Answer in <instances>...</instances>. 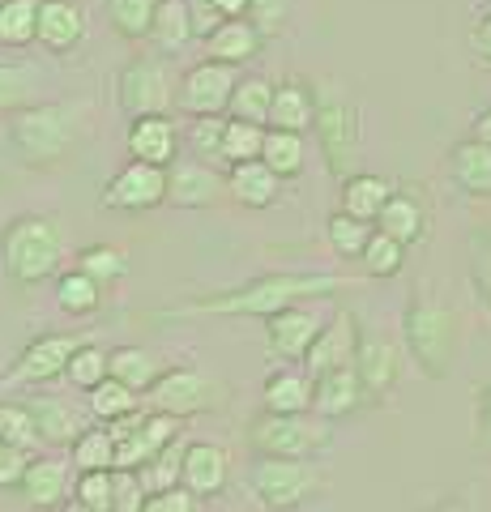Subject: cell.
<instances>
[{
    "mask_svg": "<svg viewBox=\"0 0 491 512\" xmlns=\"http://www.w3.org/2000/svg\"><path fill=\"white\" fill-rule=\"evenodd\" d=\"M342 278L334 274H274V278H261L244 286V291H231V295H214V299H201V303H188V308H176L171 316H274L291 303L308 299V295H325V291H338Z\"/></svg>",
    "mask_w": 491,
    "mask_h": 512,
    "instance_id": "1",
    "label": "cell"
},
{
    "mask_svg": "<svg viewBox=\"0 0 491 512\" xmlns=\"http://www.w3.org/2000/svg\"><path fill=\"white\" fill-rule=\"evenodd\" d=\"M60 256H65V231H60L56 218L26 214L0 231V261H5V274L18 286L52 278L60 269Z\"/></svg>",
    "mask_w": 491,
    "mask_h": 512,
    "instance_id": "2",
    "label": "cell"
},
{
    "mask_svg": "<svg viewBox=\"0 0 491 512\" xmlns=\"http://www.w3.org/2000/svg\"><path fill=\"white\" fill-rule=\"evenodd\" d=\"M402 338H406L410 359L419 363V372L427 380H445L453 372L457 342H462V329H457L453 308L415 295L406 303V316H402Z\"/></svg>",
    "mask_w": 491,
    "mask_h": 512,
    "instance_id": "3",
    "label": "cell"
},
{
    "mask_svg": "<svg viewBox=\"0 0 491 512\" xmlns=\"http://www.w3.org/2000/svg\"><path fill=\"white\" fill-rule=\"evenodd\" d=\"M248 483L265 508L287 512L321 491V470L312 466V457H261L257 466H252Z\"/></svg>",
    "mask_w": 491,
    "mask_h": 512,
    "instance_id": "4",
    "label": "cell"
},
{
    "mask_svg": "<svg viewBox=\"0 0 491 512\" xmlns=\"http://www.w3.org/2000/svg\"><path fill=\"white\" fill-rule=\"evenodd\" d=\"M77 141V111L73 107H26L13 120V146H18L30 163H52V158H65Z\"/></svg>",
    "mask_w": 491,
    "mask_h": 512,
    "instance_id": "5",
    "label": "cell"
},
{
    "mask_svg": "<svg viewBox=\"0 0 491 512\" xmlns=\"http://www.w3.org/2000/svg\"><path fill=\"white\" fill-rule=\"evenodd\" d=\"M316 137H321V150L329 158V171H342L359 150V111L346 99L338 86H321L316 90Z\"/></svg>",
    "mask_w": 491,
    "mask_h": 512,
    "instance_id": "6",
    "label": "cell"
},
{
    "mask_svg": "<svg viewBox=\"0 0 491 512\" xmlns=\"http://www.w3.org/2000/svg\"><path fill=\"white\" fill-rule=\"evenodd\" d=\"M329 444V431L321 419L304 414H269L252 427V448L265 457H312Z\"/></svg>",
    "mask_w": 491,
    "mask_h": 512,
    "instance_id": "7",
    "label": "cell"
},
{
    "mask_svg": "<svg viewBox=\"0 0 491 512\" xmlns=\"http://www.w3.org/2000/svg\"><path fill=\"white\" fill-rule=\"evenodd\" d=\"M150 406L163 414H176V419H188V414H205L223 406V384L210 380L205 372H163L158 384L150 389Z\"/></svg>",
    "mask_w": 491,
    "mask_h": 512,
    "instance_id": "8",
    "label": "cell"
},
{
    "mask_svg": "<svg viewBox=\"0 0 491 512\" xmlns=\"http://www.w3.org/2000/svg\"><path fill=\"white\" fill-rule=\"evenodd\" d=\"M235 64L227 60H205L197 69L184 73V82L176 90V107L188 116H218L231 107V90H235Z\"/></svg>",
    "mask_w": 491,
    "mask_h": 512,
    "instance_id": "9",
    "label": "cell"
},
{
    "mask_svg": "<svg viewBox=\"0 0 491 512\" xmlns=\"http://www.w3.org/2000/svg\"><path fill=\"white\" fill-rule=\"evenodd\" d=\"M167 201V167L158 163H141L133 158L129 167H120L112 175V184L103 188V205L120 214H137V210H154Z\"/></svg>",
    "mask_w": 491,
    "mask_h": 512,
    "instance_id": "10",
    "label": "cell"
},
{
    "mask_svg": "<svg viewBox=\"0 0 491 512\" xmlns=\"http://www.w3.org/2000/svg\"><path fill=\"white\" fill-rule=\"evenodd\" d=\"M176 103L171 94V77L154 56L133 60L129 69L120 73V107L124 116H167V107Z\"/></svg>",
    "mask_w": 491,
    "mask_h": 512,
    "instance_id": "11",
    "label": "cell"
},
{
    "mask_svg": "<svg viewBox=\"0 0 491 512\" xmlns=\"http://www.w3.org/2000/svg\"><path fill=\"white\" fill-rule=\"evenodd\" d=\"M316 338H321V316L312 308L291 303V308L269 316V350H274L278 359H308Z\"/></svg>",
    "mask_w": 491,
    "mask_h": 512,
    "instance_id": "12",
    "label": "cell"
},
{
    "mask_svg": "<svg viewBox=\"0 0 491 512\" xmlns=\"http://www.w3.org/2000/svg\"><path fill=\"white\" fill-rule=\"evenodd\" d=\"M363 397H368V389H363V380H359V367H355V363L312 376V410L321 414V419H342V414L359 410Z\"/></svg>",
    "mask_w": 491,
    "mask_h": 512,
    "instance_id": "13",
    "label": "cell"
},
{
    "mask_svg": "<svg viewBox=\"0 0 491 512\" xmlns=\"http://www.w3.org/2000/svg\"><path fill=\"white\" fill-rule=\"evenodd\" d=\"M359 325H355V316L351 312H338L334 320H329V329H321V338L312 342L308 350V372L312 376H321V372H334V367H346V363H355L359 355Z\"/></svg>",
    "mask_w": 491,
    "mask_h": 512,
    "instance_id": "14",
    "label": "cell"
},
{
    "mask_svg": "<svg viewBox=\"0 0 491 512\" xmlns=\"http://www.w3.org/2000/svg\"><path fill=\"white\" fill-rule=\"evenodd\" d=\"M227 192V180L205 167V163H171L167 167V201L180 210H205Z\"/></svg>",
    "mask_w": 491,
    "mask_h": 512,
    "instance_id": "15",
    "label": "cell"
},
{
    "mask_svg": "<svg viewBox=\"0 0 491 512\" xmlns=\"http://www.w3.org/2000/svg\"><path fill=\"white\" fill-rule=\"evenodd\" d=\"M176 150H180V133L171 116H137L129 128V154L141 158V163H158V167H171L176 163Z\"/></svg>",
    "mask_w": 491,
    "mask_h": 512,
    "instance_id": "16",
    "label": "cell"
},
{
    "mask_svg": "<svg viewBox=\"0 0 491 512\" xmlns=\"http://www.w3.org/2000/svg\"><path fill=\"white\" fill-rule=\"evenodd\" d=\"M355 367H359V380L368 397H385L393 393V384L402 376V363H398V350H393L385 338H359V355H355Z\"/></svg>",
    "mask_w": 491,
    "mask_h": 512,
    "instance_id": "17",
    "label": "cell"
},
{
    "mask_svg": "<svg viewBox=\"0 0 491 512\" xmlns=\"http://www.w3.org/2000/svg\"><path fill=\"white\" fill-rule=\"evenodd\" d=\"M449 180L470 197H491V146L466 137L449 150Z\"/></svg>",
    "mask_w": 491,
    "mask_h": 512,
    "instance_id": "18",
    "label": "cell"
},
{
    "mask_svg": "<svg viewBox=\"0 0 491 512\" xmlns=\"http://www.w3.org/2000/svg\"><path fill=\"white\" fill-rule=\"evenodd\" d=\"M86 35V18L73 0H39V43L47 52H69Z\"/></svg>",
    "mask_w": 491,
    "mask_h": 512,
    "instance_id": "19",
    "label": "cell"
},
{
    "mask_svg": "<svg viewBox=\"0 0 491 512\" xmlns=\"http://www.w3.org/2000/svg\"><path fill=\"white\" fill-rule=\"evenodd\" d=\"M77 342L73 338H60V333H47V338L30 342L22 350L18 367H13V380H52L60 372H69V359H73Z\"/></svg>",
    "mask_w": 491,
    "mask_h": 512,
    "instance_id": "20",
    "label": "cell"
},
{
    "mask_svg": "<svg viewBox=\"0 0 491 512\" xmlns=\"http://www.w3.org/2000/svg\"><path fill=\"white\" fill-rule=\"evenodd\" d=\"M312 124H316V90L308 82H282V86H274V103H269V128L308 133Z\"/></svg>",
    "mask_w": 491,
    "mask_h": 512,
    "instance_id": "21",
    "label": "cell"
},
{
    "mask_svg": "<svg viewBox=\"0 0 491 512\" xmlns=\"http://www.w3.org/2000/svg\"><path fill=\"white\" fill-rule=\"evenodd\" d=\"M184 487L205 500L227 487V453L218 444H188L184 448Z\"/></svg>",
    "mask_w": 491,
    "mask_h": 512,
    "instance_id": "22",
    "label": "cell"
},
{
    "mask_svg": "<svg viewBox=\"0 0 491 512\" xmlns=\"http://www.w3.org/2000/svg\"><path fill=\"white\" fill-rule=\"evenodd\" d=\"M278 175L265 167V158H248V163H235L227 175V192L248 210H265V205L278 201Z\"/></svg>",
    "mask_w": 491,
    "mask_h": 512,
    "instance_id": "23",
    "label": "cell"
},
{
    "mask_svg": "<svg viewBox=\"0 0 491 512\" xmlns=\"http://www.w3.org/2000/svg\"><path fill=\"white\" fill-rule=\"evenodd\" d=\"M205 52H210V60L248 64L261 52V26L252 18H227L210 39H205Z\"/></svg>",
    "mask_w": 491,
    "mask_h": 512,
    "instance_id": "24",
    "label": "cell"
},
{
    "mask_svg": "<svg viewBox=\"0 0 491 512\" xmlns=\"http://www.w3.org/2000/svg\"><path fill=\"white\" fill-rule=\"evenodd\" d=\"M65 491H69V466H60L52 457L30 461V470L22 478V495H26L30 508L52 512V508L65 504Z\"/></svg>",
    "mask_w": 491,
    "mask_h": 512,
    "instance_id": "25",
    "label": "cell"
},
{
    "mask_svg": "<svg viewBox=\"0 0 491 512\" xmlns=\"http://www.w3.org/2000/svg\"><path fill=\"white\" fill-rule=\"evenodd\" d=\"M376 227L393 235V239H402V244H419V239L427 235V210H423V201L415 197V192H393V197L385 201V210H380L376 218Z\"/></svg>",
    "mask_w": 491,
    "mask_h": 512,
    "instance_id": "26",
    "label": "cell"
},
{
    "mask_svg": "<svg viewBox=\"0 0 491 512\" xmlns=\"http://www.w3.org/2000/svg\"><path fill=\"white\" fill-rule=\"evenodd\" d=\"M393 192H398V188H393L385 175H368V171H363V175H351V180L342 184V210H346V214H355V218L376 222Z\"/></svg>",
    "mask_w": 491,
    "mask_h": 512,
    "instance_id": "27",
    "label": "cell"
},
{
    "mask_svg": "<svg viewBox=\"0 0 491 512\" xmlns=\"http://www.w3.org/2000/svg\"><path fill=\"white\" fill-rule=\"evenodd\" d=\"M150 39L163 47V52H180L197 39L193 30V5L188 0H163L154 13V26H150Z\"/></svg>",
    "mask_w": 491,
    "mask_h": 512,
    "instance_id": "28",
    "label": "cell"
},
{
    "mask_svg": "<svg viewBox=\"0 0 491 512\" xmlns=\"http://www.w3.org/2000/svg\"><path fill=\"white\" fill-rule=\"evenodd\" d=\"M112 376L120 384H129L133 393H150L158 376H163V363L141 346H120V350H112Z\"/></svg>",
    "mask_w": 491,
    "mask_h": 512,
    "instance_id": "29",
    "label": "cell"
},
{
    "mask_svg": "<svg viewBox=\"0 0 491 512\" xmlns=\"http://www.w3.org/2000/svg\"><path fill=\"white\" fill-rule=\"evenodd\" d=\"M265 410L269 414H304L312 410V380L299 372H278L265 384Z\"/></svg>",
    "mask_w": 491,
    "mask_h": 512,
    "instance_id": "30",
    "label": "cell"
},
{
    "mask_svg": "<svg viewBox=\"0 0 491 512\" xmlns=\"http://www.w3.org/2000/svg\"><path fill=\"white\" fill-rule=\"evenodd\" d=\"M265 167L278 175V180H291V175L304 171V133H287V128H269L265 133Z\"/></svg>",
    "mask_w": 491,
    "mask_h": 512,
    "instance_id": "31",
    "label": "cell"
},
{
    "mask_svg": "<svg viewBox=\"0 0 491 512\" xmlns=\"http://www.w3.org/2000/svg\"><path fill=\"white\" fill-rule=\"evenodd\" d=\"M39 39V0H0V43L26 47Z\"/></svg>",
    "mask_w": 491,
    "mask_h": 512,
    "instance_id": "32",
    "label": "cell"
},
{
    "mask_svg": "<svg viewBox=\"0 0 491 512\" xmlns=\"http://www.w3.org/2000/svg\"><path fill=\"white\" fill-rule=\"evenodd\" d=\"M116 453H120V444L112 436V427H90V431H82V436L73 440V466H77V474H86V470H116Z\"/></svg>",
    "mask_w": 491,
    "mask_h": 512,
    "instance_id": "33",
    "label": "cell"
},
{
    "mask_svg": "<svg viewBox=\"0 0 491 512\" xmlns=\"http://www.w3.org/2000/svg\"><path fill=\"white\" fill-rule=\"evenodd\" d=\"M269 103H274V82L265 77H240L231 90V120H252V124H269Z\"/></svg>",
    "mask_w": 491,
    "mask_h": 512,
    "instance_id": "34",
    "label": "cell"
},
{
    "mask_svg": "<svg viewBox=\"0 0 491 512\" xmlns=\"http://www.w3.org/2000/svg\"><path fill=\"white\" fill-rule=\"evenodd\" d=\"M372 231H376V222L355 218V214H346V210H338L334 218H329V227H325L329 248H334L338 256H346V261H359L363 248H368V239H372Z\"/></svg>",
    "mask_w": 491,
    "mask_h": 512,
    "instance_id": "35",
    "label": "cell"
},
{
    "mask_svg": "<svg viewBox=\"0 0 491 512\" xmlns=\"http://www.w3.org/2000/svg\"><path fill=\"white\" fill-rule=\"evenodd\" d=\"M158 5H163V0H107V22H112L124 39H146Z\"/></svg>",
    "mask_w": 491,
    "mask_h": 512,
    "instance_id": "36",
    "label": "cell"
},
{
    "mask_svg": "<svg viewBox=\"0 0 491 512\" xmlns=\"http://www.w3.org/2000/svg\"><path fill=\"white\" fill-rule=\"evenodd\" d=\"M359 261H363V269H368L372 278H393V274H402V265H406V244L376 227Z\"/></svg>",
    "mask_w": 491,
    "mask_h": 512,
    "instance_id": "37",
    "label": "cell"
},
{
    "mask_svg": "<svg viewBox=\"0 0 491 512\" xmlns=\"http://www.w3.org/2000/svg\"><path fill=\"white\" fill-rule=\"evenodd\" d=\"M56 299H60V308H65V312L86 316V312L99 308L103 286L94 282L86 269H73V274H60V282H56Z\"/></svg>",
    "mask_w": 491,
    "mask_h": 512,
    "instance_id": "38",
    "label": "cell"
},
{
    "mask_svg": "<svg viewBox=\"0 0 491 512\" xmlns=\"http://www.w3.org/2000/svg\"><path fill=\"white\" fill-rule=\"evenodd\" d=\"M30 414H35L43 440H60V444H65V440L82 436V423H77V414L69 406L52 402V397H39V402H30Z\"/></svg>",
    "mask_w": 491,
    "mask_h": 512,
    "instance_id": "39",
    "label": "cell"
},
{
    "mask_svg": "<svg viewBox=\"0 0 491 512\" xmlns=\"http://www.w3.org/2000/svg\"><path fill=\"white\" fill-rule=\"evenodd\" d=\"M90 410H94V419L116 423V419H124V414L137 410V393L129 389V384H120L116 376H107L99 389H90Z\"/></svg>",
    "mask_w": 491,
    "mask_h": 512,
    "instance_id": "40",
    "label": "cell"
},
{
    "mask_svg": "<svg viewBox=\"0 0 491 512\" xmlns=\"http://www.w3.org/2000/svg\"><path fill=\"white\" fill-rule=\"evenodd\" d=\"M265 150V128L252 120H227V137H223V163H248V158H261Z\"/></svg>",
    "mask_w": 491,
    "mask_h": 512,
    "instance_id": "41",
    "label": "cell"
},
{
    "mask_svg": "<svg viewBox=\"0 0 491 512\" xmlns=\"http://www.w3.org/2000/svg\"><path fill=\"white\" fill-rule=\"evenodd\" d=\"M112 376V350H99V346H77L73 359H69V380L77 389H99V384Z\"/></svg>",
    "mask_w": 491,
    "mask_h": 512,
    "instance_id": "42",
    "label": "cell"
},
{
    "mask_svg": "<svg viewBox=\"0 0 491 512\" xmlns=\"http://www.w3.org/2000/svg\"><path fill=\"white\" fill-rule=\"evenodd\" d=\"M137 474H141V483H146V491L180 487V483H184V448H180V440L171 444V448H163L158 457H150Z\"/></svg>",
    "mask_w": 491,
    "mask_h": 512,
    "instance_id": "43",
    "label": "cell"
},
{
    "mask_svg": "<svg viewBox=\"0 0 491 512\" xmlns=\"http://www.w3.org/2000/svg\"><path fill=\"white\" fill-rule=\"evenodd\" d=\"M73 495L94 512H116V470H86L77 474Z\"/></svg>",
    "mask_w": 491,
    "mask_h": 512,
    "instance_id": "44",
    "label": "cell"
},
{
    "mask_svg": "<svg viewBox=\"0 0 491 512\" xmlns=\"http://www.w3.org/2000/svg\"><path fill=\"white\" fill-rule=\"evenodd\" d=\"M39 90V69L30 64H0V107H18Z\"/></svg>",
    "mask_w": 491,
    "mask_h": 512,
    "instance_id": "45",
    "label": "cell"
},
{
    "mask_svg": "<svg viewBox=\"0 0 491 512\" xmlns=\"http://www.w3.org/2000/svg\"><path fill=\"white\" fill-rule=\"evenodd\" d=\"M77 269H86V274H90L94 282L107 286V282H120V278H124V269H129V261H124V252L99 244V248H86V252H82V261H77Z\"/></svg>",
    "mask_w": 491,
    "mask_h": 512,
    "instance_id": "46",
    "label": "cell"
},
{
    "mask_svg": "<svg viewBox=\"0 0 491 512\" xmlns=\"http://www.w3.org/2000/svg\"><path fill=\"white\" fill-rule=\"evenodd\" d=\"M0 440L22 444V448H35V440H43L30 406H0Z\"/></svg>",
    "mask_w": 491,
    "mask_h": 512,
    "instance_id": "47",
    "label": "cell"
},
{
    "mask_svg": "<svg viewBox=\"0 0 491 512\" xmlns=\"http://www.w3.org/2000/svg\"><path fill=\"white\" fill-rule=\"evenodd\" d=\"M223 137H227V120H218V116H197V124L188 128V141H193L197 158H223Z\"/></svg>",
    "mask_w": 491,
    "mask_h": 512,
    "instance_id": "48",
    "label": "cell"
},
{
    "mask_svg": "<svg viewBox=\"0 0 491 512\" xmlns=\"http://www.w3.org/2000/svg\"><path fill=\"white\" fill-rule=\"evenodd\" d=\"M30 461H35V457H30V448L0 440V487H22Z\"/></svg>",
    "mask_w": 491,
    "mask_h": 512,
    "instance_id": "49",
    "label": "cell"
},
{
    "mask_svg": "<svg viewBox=\"0 0 491 512\" xmlns=\"http://www.w3.org/2000/svg\"><path fill=\"white\" fill-rule=\"evenodd\" d=\"M150 500L146 483L137 470H116V512H141V504Z\"/></svg>",
    "mask_w": 491,
    "mask_h": 512,
    "instance_id": "50",
    "label": "cell"
},
{
    "mask_svg": "<svg viewBox=\"0 0 491 512\" xmlns=\"http://www.w3.org/2000/svg\"><path fill=\"white\" fill-rule=\"evenodd\" d=\"M470 278H474V291L491 308V235L474 239V256H470Z\"/></svg>",
    "mask_w": 491,
    "mask_h": 512,
    "instance_id": "51",
    "label": "cell"
},
{
    "mask_svg": "<svg viewBox=\"0 0 491 512\" xmlns=\"http://www.w3.org/2000/svg\"><path fill=\"white\" fill-rule=\"evenodd\" d=\"M141 512H197V495L180 487H167V491H150V500L141 504Z\"/></svg>",
    "mask_w": 491,
    "mask_h": 512,
    "instance_id": "52",
    "label": "cell"
},
{
    "mask_svg": "<svg viewBox=\"0 0 491 512\" xmlns=\"http://www.w3.org/2000/svg\"><path fill=\"white\" fill-rule=\"evenodd\" d=\"M291 13V0H252L248 18L261 26V35H274V30H282V22H287Z\"/></svg>",
    "mask_w": 491,
    "mask_h": 512,
    "instance_id": "53",
    "label": "cell"
},
{
    "mask_svg": "<svg viewBox=\"0 0 491 512\" xmlns=\"http://www.w3.org/2000/svg\"><path fill=\"white\" fill-rule=\"evenodd\" d=\"M474 444L491 448V384L474 393Z\"/></svg>",
    "mask_w": 491,
    "mask_h": 512,
    "instance_id": "54",
    "label": "cell"
},
{
    "mask_svg": "<svg viewBox=\"0 0 491 512\" xmlns=\"http://www.w3.org/2000/svg\"><path fill=\"white\" fill-rule=\"evenodd\" d=\"M223 22L227 18L214 9V0H193V30H197V39H210Z\"/></svg>",
    "mask_w": 491,
    "mask_h": 512,
    "instance_id": "55",
    "label": "cell"
},
{
    "mask_svg": "<svg viewBox=\"0 0 491 512\" xmlns=\"http://www.w3.org/2000/svg\"><path fill=\"white\" fill-rule=\"evenodd\" d=\"M470 43H474V52H479V56L491 64V13H483V18H479V26H474Z\"/></svg>",
    "mask_w": 491,
    "mask_h": 512,
    "instance_id": "56",
    "label": "cell"
},
{
    "mask_svg": "<svg viewBox=\"0 0 491 512\" xmlns=\"http://www.w3.org/2000/svg\"><path fill=\"white\" fill-rule=\"evenodd\" d=\"M214 9L223 13V18H248L252 0H214Z\"/></svg>",
    "mask_w": 491,
    "mask_h": 512,
    "instance_id": "57",
    "label": "cell"
},
{
    "mask_svg": "<svg viewBox=\"0 0 491 512\" xmlns=\"http://www.w3.org/2000/svg\"><path fill=\"white\" fill-rule=\"evenodd\" d=\"M474 137H479L483 146H491V107H483L479 116H474Z\"/></svg>",
    "mask_w": 491,
    "mask_h": 512,
    "instance_id": "58",
    "label": "cell"
},
{
    "mask_svg": "<svg viewBox=\"0 0 491 512\" xmlns=\"http://www.w3.org/2000/svg\"><path fill=\"white\" fill-rule=\"evenodd\" d=\"M427 512H474V508L462 500V495H449V500H440L436 508H427Z\"/></svg>",
    "mask_w": 491,
    "mask_h": 512,
    "instance_id": "59",
    "label": "cell"
},
{
    "mask_svg": "<svg viewBox=\"0 0 491 512\" xmlns=\"http://www.w3.org/2000/svg\"><path fill=\"white\" fill-rule=\"evenodd\" d=\"M56 512H94V508H86L82 500H73V504H65V508H56Z\"/></svg>",
    "mask_w": 491,
    "mask_h": 512,
    "instance_id": "60",
    "label": "cell"
}]
</instances>
